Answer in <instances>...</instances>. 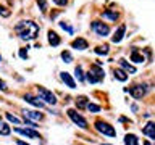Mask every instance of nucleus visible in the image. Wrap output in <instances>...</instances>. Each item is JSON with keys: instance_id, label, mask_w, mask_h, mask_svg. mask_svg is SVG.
<instances>
[{"instance_id": "29", "label": "nucleus", "mask_w": 155, "mask_h": 145, "mask_svg": "<svg viewBox=\"0 0 155 145\" xmlns=\"http://www.w3.org/2000/svg\"><path fill=\"white\" fill-rule=\"evenodd\" d=\"M37 5H39V10L42 13L47 11V0H37Z\"/></svg>"}, {"instance_id": "4", "label": "nucleus", "mask_w": 155, "mask_h": 145, "mask_svg": "<svg viewBox=\"0 0 155 145\" xmlns=\"http://www.w3.org/2000/svg\"><path fill=\"white\" fill-rule=\"evenodd\" d=\"M91 27L99 37H107L110 34V26L105 23H102V21H92Z\"/></svg>"}, {"instance_id": "14", "label": "nucleus", "mask_w": 155, "mask_h": 145, "mask_svg": "<svg viewBox=\"0 0 155 145\" xmlns=\"http://www.w3.org/2000/svg\"><path fill=\"white\" fill-rule=\"evenodd\" d=\"M24 100H26L28 103L37 106V108H44V102H41V98H37V97H32V95L26 94V95H24Z\"/></svg>"}, {"instance_id": "3", "label": "nucleus", "mask_w": 155, "mask_h": 145, "mask_svg": "<svg viewBox=\"0 0 155 145\" xmlns=\"http://www.w3.org/2000/svg\"><path fill=\"white\" fill-rule=\"evenodd\" d=\"M37 95H39V98L44 100L45 103H48V105H57V97L53 95L50 90H47L45 87L37 85Z\"/></svg>"}, {"instance_id": "21", "label": "nucleus", "mask_w": 155, "mask_h": 145, "mask_svg": "<svg viewBox=\"0 0 155 145\" xmlns=\"http://www.w3.org/2000/svg\"><path fill=\"white\" fill-rule=\"evenodd\" d=\"M74 76H76V79L79 81V82H82V81L86 79V77H84V72H82V66H81V65H78V66L74 68Z\"/></svg>"}, {"instance_id": "7", "label": "nucleus", "mask_w": 155, "mask_h": 145, "mask_svg": "<svg viewBox=\"0 0 155 145\" xmlns=\"http://www.w3.org/2000/svg\"><path fill=\"white\" fill-rule=\"evenodd\" d=\"M147 90H149V87L145 85V84H137V85H134L131 90L128 89H124V92H131V95L134 97L136 100H139V98H142V97L147 94Z\"/></svg>"}, {"instance_id": "20", "label": "nucleus", "mask_w": 155, "mask_h": 145, "mask_svg": "<svg viewBox=\"0 0 155 145\" xmlns=\"http://www.w3.org/2000/svg\"><path fill=\"white\" fill-rule=\"evenodd\" d=\"M131 61L134 63H142L144 61V56L137 53V48H133V53H131Z\"/></svg>"}, {"instance_id": "16", "label": "nucleus", "mask_w": 155, "mask_h": 145, "mask_svg": "<svg viewBox=\"0 0 155 145\" xmlns=\"http://www.w3.org/2000/svg\"><path fill=\"white\" fill-rule=\"evenodd\" d=\"M102 18L110 19V21H116V19L120 18V14L116 10H105V11H102Z\"/></svg>"}, {"instance_id": "19", "label": "nucleus", "mask_w": 155, "mask_h": 145, "mask_svg": "<svg viewBox=\"0 0 155 145\" xmlns=\"http://www.w3.org/2000/svg\"><path fill=\"white\" fill-rule=\"evenodd\" d=\"M124 143L126 145H137L139 140H137V137H136L134 134H126L124 135Z\"/></svg>"}, {"instance_id": "13", "label": "nucleus", "mask_w": 155, "mask_h": 145, "mask_svg": "<svg viewBox=\"0 0 155 145\" xmlns=\"http://www.w3.org/2000/svg\"><path fill=\"white\" fill-rule=\"evenodd\" d=\"M61 81L65 82V84L70 87V89H76V82H74V79L70 76V72L63 71V72H61Z\"/></svg>"}, {"instance_id": "31", "label": "nucleus", "mask_w": 155, "mask_h": 145, "mask_svg": "<svg viewBox=\"0 0 155 145\" xmlns=\"http://www.w3.org/2000/svg\"><path fill=\"white\" fill-rule=\"evenodd\" d=\"M19 56L23 58V60H28V48H21V50H19Z\"/></svg>"}, {"instance_id": "25", "label": "nucleus", "mask_w": 155, "mask_h": 145, "mask_svg": "<svg viewBox=\"0 0 155 145\" xmlns=\"http://www.w3.org/2000/svg\"><path fill=\"white\" fill-rule=\"evenodd\" d=\"M61 60L65 61V63H71V61H73V56H71V53L68 52V50H63V52H61Z\"/></svg>"}, {"instance_id": "24", "label": "nucleus", "mask_w": 155, "mask_h": 145, "mask_svg": "<svg viewBox=\"0 0 155 145\" xmlns=\"http://www.w3.org/2000/svg\"><path fill=\"white\" fill-rule=\"evenodd\" d=\"M97 55H108V45H99L95 48Z\"/></svg>"}, {"instance_id": "17", "label": "nucleus", "mask_w": 155, "mask_h": 145, "mask_svg": "<svg viewBox=\"0 0 155 145\" xmlns=\"http://www.w3.org/2000/svg\"><path fill=\"white\" fill-rule=\"evenodd\" d=\"M113 74H115V79H118V81H121V82H126L128 81V72H126L124 69H113Z\"/></svg>"}, {"instance_id": "26", "label": "nucleus", "mask_w": 155, "mask_h": 145, "mask_svg": "<svg viewBox=\"0 0 155 145\" xmlns=\"http://www.w3.org/2000/svg\"><path fill=\"white\" fill-rule=\"evenodd\" d=\"M60 27H61V29H65L68 34H73V32H74V29H73L68 23H65V21H61V23H60Z\"/></svg>"}, {"instance_id": "23", "label": "nucleus", "mask_w": 155, "mask_h": 145, "mask_svg": "<svg viewBox=\"0 0 155 145\" xmlns=\"http://www.w3.org/2000/svg\"><path fill=\"white\" fill-rule=\"evenodd\" d=\"M10 132H12L10 126L7 123H0V135H10Z\"/></svg>"}, {"instance_id": "5", "label": "nucleus", "mask_w": 155, "mask_h": 145, "mask_svg": "<svg viewBox=\"0 0 155 145\" xmlns=\"http://www.w3.org/2000/svg\"><path fill=\"white\" fill-rule=\"evenodd\" d=\"M95 129L99 130L100 134L107 135V137H116V130L113 129V126H110L108 123H104V121H97V123H95Z\"/></svg>"}, {"instance_id": "28", "label": "nucleus", "mask_w": 155, "mask_h": 145, "mask_svg": "<svg viewBox=\"0 0 155 145\" xmlns=\"http://www.w3.org/2000/svg\"><path fill=\"white\" fill-rule=\"evenodd\" d=\"M86 108L91 111V113H97V111H100V106L99 105H94V103H87Z\"/></svg>"}, {"instance_id": "22", "label": "nucleus", "mask_w": 155, "mask_h": 145, "mask_svg": "<svg viewBox=\"0 0 155 145\" xmlns=\"http://www.w3.org/2000/svg\"><path fill=\"white\" fill-rule=\"evenodd\" d=\"M86 105H87V97L81 95V97H78V98H76V106H78L79 110L86 108Z\"/></svg>"}, {"instance_id": "9", "label": "nucleus", "mask_w": 155, "mask_h": 145, "mask_svg": "<svg viewBox=\"0 0 155 145\" xmlns=\"http://www.w3.org/2000/svg\"><path fill=\"white\" fill-rule=\"evenodd\" d=\"M71 47H73V48H76V50H86V48L89 47V44H87L86 39L78 37V39H74V40L71 42Z\"/></svg>"}, {"instance_id": "27", "label": "nucleus", "mask_w": 155, "mask_h": 145, "mask_svg": "<svg viewBox=\"0 0 155 145\" xmlns=\"http://www.w3.org/2000/svg\"><path fill=\"white\" fill-rule=\"evenodd\" d=\"M7 119L10 121V123H15V124H18V126L21 124V119H18L16 116H13L12 113H7Z\"/></svg>"}, {"instance_id": "11", "label": "nucleus", "mask_w": 155, "mask_h": 145, "mask_svg": "<svg viewBox=\"0 0 155 145\" xmlns=\"http://www.w3.org/2000/svg\"><path fill=\"white\" fill-rule=\"evenodd\" d=\"M142 134L144 135H147L149 139H152V140H155V123H147V126L142 129Z\"/></svg>"}, {"instance_id": "12", "label": "nucleus", "mask_w": 155, "mask_h": 145, "mask_svg": "<svg viewBox=\"0 0 155 145\" xmlns=\"http://www.w3.org/2000/svg\"><path fill=\"white\" fill-rule=\"evenodd\" d=\"M48 44H50L52 47H58L61 44V39H60V36L55 32V31H48Z\"/></svg>"}, {"instance_id": "32", "label": "nucleus", "mask_w": 155, "mask_h": 145, "mask_svg": "<svg viewBox=\"0 0 155 145\" xmlns=\"http://www.w3.org/2000/svg\"><path fill=\"white\" fill-rule=\"evenodd\" d=\"M53 3L58 5V7H66V5H68V0H53Z\"/></svg>"}, {"instance_id": "33", "label": "nucleus", "mask_w": 155, "mask_h": 145, "mask_svg": "<svg viewBox=\"0 0 155 145\" xmlns=\"http://www.w3.org/2000/svg\"><path fill=\"white\" fill-rule=\"evenodd\" d=\"M0 89H2V90H5V92L8 90V87H7V84H5V82H3L2 79H0Z\"/></svg>"}, {"instance_id": "6", "label": "nucleus", "mask_w": 155, "mask_h": 145, "mask_svg": "<svg viewBox=\"0 0 155 145\" xmlns=\"http://www.w3.org/2000/svg\"><path fill=\"white\" fill-rule=\"evenodd\" d=\"M68 113V116H70V119L78 127H81V129H87V121L82 118V116L78 113V111H74V110H68L66 111Z\"/></svg>"}, {"instance_id": "15", "label": "nucleus", "mask_w": 155, "mask_h": 145, "mask_svg": "<svg viewBox=\"0 0 155 145\" xmlns=\"http://www.w3.org/2000/svg\"><path fill=\"white\" fill-rule=\"evenodd\" d=\"M24 118L28 119H32V121H41L44 118L42 113H39V111H32V110H26L24 111Z\"/></svg>"}, {"instance_id": "2", "label": "nucleus", "mask_w": 155, "mask_h": 145, "mask_svg": "<svg viewBox=\"0 0 155 145\" xmlns=\"http://www.w3.org/2000/svg\"><path fill=\"white\" fill-rule=\"evenodd\" d=\"M86 79L91 82V84H97V82H100V81H104V77H105V72H104V69H102L100 66H97V65H94V66H91V69L86 72Z\"/></svg>"}, {"instance_id": "8", "label": "nucleus", "mask_w": 155, "mask_h": 145, "mask_svg": "<svg viewBox=\"0 0 155 145\" xmlns=\"http://www.w3.org/2000/svg\"><path fill=\"white\" fill-rule=\"evenodd\" d=\"M15 130H16L18 134L24 135V137H28V139H34V140L41 139V134H39V132H36V130H34V127H32V129H24V127H15Z\"/></svg>"}, {"instance_id": "1", "label": "nucleus", "mask_w": 155, "mask_h": 145, "mask_svg": "<svg viewBox=\"0 0 155 145\" xmlns=\"http://www.w3.org/2000/svg\"><path fill=\"white\" fill-rule=\"evenodd\" d=\"M39 29L41 27H39L34 21H31V19H28V21H19L16 26H15V31L18 32L19 39H23V40H34L39 34Z\"/></svg>"}, {"instance_id": "18", "label": "nucleus", "mask_w": 155, "mask_h": 145, "mask_svg": "<svg viewBox=\"0 0 155 145\" xmlns=\"http://www.w3.org/2000/svg\"><path fill=\"white\" fill-rule=\"evenodd\" d=\"M120 65H121V68H123L126 72H128V74H136V68L133 65H129V63L126 60H123V58L120 60Z\"/></svg>"}, {"instance_id": "30", "label": "nucleus", "mask_w": 155, "mask_h": 145, "mask_svg": "<svg viewBox=\"0 0 155 145\" xmlns=\"http://www.w3.org/2000/svg\"><path fill=\"white\" fill-rule=\"evenodd\" d=\"M0 14H2V16H3V18H8V16H10V14H12V11H10V10H8V8H5V7H3V5H0Z\"/></svg>"}, {"instance_id": "10", "label": "nucleus", "mask_w": 155, "mask_h": 145, "mask_svg": "<svg viewBox=\"0 0 155 145\" xmlns=\"http://www.w3.org/2000/svg\"><path fill=\"white\" fill-rule=\"evenodd\" d=\"M124 31H126V26L124 24H120V27L115 31L113 34V37H111V42H115V44H118L123 40V37H124Z\"/></svg>"}]
</instances>
